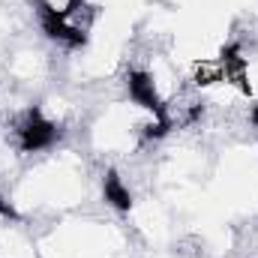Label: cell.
<instances>
[{
  "mask_svg": "<svg viewBox=\"0 0 258 258\" xmlns=\"http://www.w3.org/2000/svg\"><path fill=\"white\" fill-rule=\"evenodd\" d=\"M36 3H39V15H42V27H45V33H48L51 39H63L69 45H84V42H87V33L78 30V27H69L63 12L51 9V6L42 3V0H36Z\"/></svg>",
  "mask_w": 258,
  "mask_h": 258,
  "instance_id": "obj_1",
  "label": "cell"
},
{
  "mask_svg": "<svg viewBox=\"0 0 258 258\" xmlns=\"http://www.w3.org/2000/svg\"><path fill=\"white\" fill-rule=\"evenodd\" d=\"M54 138H57V126L48 123V120H42L39 111H30L27 126L21 129V147H24V150H42V147H48Z\"/></svg>",
  "mask_w": 258,
  "mask_h": 258,
  "instance_id": "obj_2",
  "label": "cell"
},
{
  "mask_svg": "<svg viewBox=\"0 0 258 258\" xmlns=\"http://www.w3.org/2000/svg\"><path fill=\"white\" fill-rule=\"evenodd\" d=\"M126 81H129V96H132L141 108H150V111H156L159 117H165L162 102H159V96H156V87H153V81H150L147 72H129Z\"/></svg>",
  "mask_w": 258,
  "mask_h": 258,
  "instance_id": "obj_3",
  "label": "cell"
},
{
  "mask_svg": "<svg viewBox=\"0 0 258 258\" xmlns=\"http://www.w3.org/2000/svg\"><path fill=\"white\" fill-rule=\"evenodd\" d=\"M102 192H105V201H108L111 207H117V210H129V207H132V195H129V189L120 183V177H117L114 171L105 174V186H102Z\"/></svg>",
  "mask_w": 258,
  "mask_h": 258,
  "instance_id": "obj_4",
  "label": "cell"
},
{
  "mask_svg": "<svg viewBox=\"0 0 258 258\" xmlns=\"http://www.w3.org/2000/svg\"><path fill=\"white\" fill-rule=\"evenodd\" d=\"M165 132H168V120H165V117H159L156 123H150V126H147V135H150V138H162Z\"/></svg>",
  "mask_w": 258,
  "mask_h": 258,
  "instance_id": "obj_5",
  "label": "cell"
},
{
  "mask_svg": "<svg viewBox=\"0 0 258 258\" xmlns=\"http://www.w3.org/2000/svg\"><path fill=\"white\" fill-rule=\"evenodd\" d=\"M195 78H198V84H210V81H216V78H219V75H216V72H213V69H210V66H201V69H198V75H195Z\"/></svg>",
  "mask_w": 258,
  "mask_h": 258,
  "instance_id": "obj_6",
  "label": "cell"
},
{
  "mask_svg": "<svg viewBox=\"0 0 258 258\" xmlns=\"http://www.w3.org/2000/svg\"><path fill=\"white\" fill-rule=\"evenodd\" d=\"M0 216H6V219H18V213H15V207H12V204H6L3 198H0Z\"/></svg>",
  "mask_w": 258,
  "mask_h": 258,
  "instance_id": "obj_7",
  "label": "cell"
},
{
  "mask_svg": "<svg viewBox=\"0 0 258 258\" xmlns=\"http://www.w3.org/2000/svg\"><path fill=\"white\" fill-rule=\"evenodd\" d=\"M252 123H255V126H258V105H255V108H252Z\"/></svg>",
  "mask_w": 258,
  "mask_h": 258,
  "instance_id": "obj_8",
  "label": "cell"
}]
</instances>
